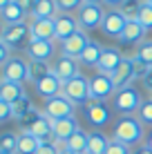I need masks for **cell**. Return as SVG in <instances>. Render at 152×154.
<instances>
[{"instance_id": "cell-31", "label": "cell", "mask_w": 152, "mask_h": 154, "mask_svg": "<svg viewBox=\"0 0 152 154\" xmlns=\"http://www.w3.org/2000/svg\"><path fill=\"white\" fill-rule=\"evenodd\" d=\"M132 58H137V60H141L143 65L152 67V40H143V42H141Z\"/></svg>"}, {"instance_id": "cell-25", "label": "cell", "mask_w": 152, "mask_h": 154, "mask_svg": "<svg viewBox=\"0 0 152 154\" xmlns=\"http://www.w3.org/2000/svg\"><path fill=\"white\" fill-rule=\"evenodd\" d=\"M110 136H105L101 130L90 132V143H87V154H105L107 145H110Z\"/></svg>"}, {"instance_id": "cell-4", "label": "cell", "mask_w": 152, "mask_h": 154, "mask_svg": "<svg viewBox=\"0 0 152 154\" xmlns=\"http://www.w3.org/2000/svg\"><path fill=\"white\" fill-rule=\"evenodd\" d=\"M103 18H105V11H103L101 5H90V2H83V7L78 9L76 20H78V27L83 31H90V29H101Z\"/></svg>"}, {"instance_id": "cell-1", "label": "cell", "mask_w": 152, "mask_h": 154, "mask_svg": "<svg viewBox=\"0 0 152 154\" xmlns=\"http://www.w3.org/2000/svg\"><path fill=\"white\" fill-rule=\"evenodd\" d=\"M112 139L114 141H121L125 145H141L143 141V123L137 119V116H121L116 121L112 130Z\"/></svg>"}, {"instance_id": "cell-24", "label": "cell", "mask_w": 152, "mask_h": 154, "mask_svg": "<svg viewBox=\"0 0 152 154\" xmlns=\"http://www.w3.org/2000/svg\"><path fill=\"white\" fill-rule=\"evenodd\" d=\"M60 11H58V2L56 0H36L34 5V20H40V18H56Z\"/></svg>"}, {"instance_id": "cell-40", "label": "cell", "mask_w": 152, "mask_h": 154, "mask_svg": "<svg viewBox=\"0 0 152 154\" xmlns=\"http://www.w3.org/2000/svg\"><path fill=\"white\" fill-rule=\"evenodd\" d=\"M36 154H60V147L56 145L54 141H43Z\"/></svg>"}, {"instance_id": "cell-5", "label": "cell", "mask_w": 152, "mask_h": 154, "mask_svg": "<svg viewBox=\"0 0 152 154\" xmlns=\"http://www.w3.org/2000/svg\"><path fill=\"white\" fill-rule=\"evenodd\" d=\"M2 40L7 42L11 49H20V47H27L31 40V31L27 23H18V25H5L2 31Z\"/></svg>"}, {"instance_id": "cell-34", "label": "cell", "mask_w": 152, "mask_h": 154, "mask_svg": "<svg viewBox=\"0 0 152 154\" xmlns=\"http://www.w3.org/2000/svg\"><path fill=\"white\" fill-rule=\"evenodd\" d=\"M137 119L143 125H152V98H148V100L141 103V107H139V112H137Z\"/></svg>"}, {"instance_id": "cell-36", "label": "cell", "mask_w": 152, "mask_h": 154, "mask_svg": "<svg viewBox=\"0 0 152 154\" xmlns=\"http://www.w3.org/2000/svg\"><path fill=\"white\" fill-rule=\"evenodd\" d=\"M40 114H43V112H38V109L34 107V109H31V112H29L27 116H23V119L18 121V127H20L23 132H29V130H31V125H34L36 121L40 119Z\"/></svg>"}, {"instance_id": "cell-18", "label": "cell", "mask_w": 152, "mask_h": 154, "mask_svg": "<svg viewBox=\"0 0 152 154\" xmlns=\"http://www.w3.org/2000/svg\"><path fill=\"white\" fill-rule=\"evenodd\" d=\"M112 78H114L116 89H123V87H128V85H132V81H134V58L123 56L121 65H119V69L112 74Z\"/></svg>"}, {"instance_id": "cell-9", "label": "cell", "mask_w": 152, "mask_h": 154, "mask_svg": "<svg viewBox=\"0 0 152 154\" xmlns=\"http://www.w3.org/2000/svg\"><path fill=\"white\" fill-rule=\"evenodd\" d=\"M87 45H90V38H87V34L81 29V31H76L74 36H70L67 40L60 42V54L63 56H70V58H76V60H78Z\"/></svg>"}, {"instance_id": "cell-27", "label": "cell", "mask_w": 152, "mask_h": 154, "mask_svg": "<svg viewBox=\"0 0 152 154\" xmlns=\"http://www.w3.org/2000/svg\"><path fill=\"white\" fill-rule=\"evenodd\" d=\"M101 56H103V47L98 45L96 40H90V45H87L85 51L81 54L78 63H83V65H90V67H96L98 60H101Z\"/></svg>"}, {"instance_id": "cell-22", "label": "cell", "mask_w": 152, "mask_h": 154, "mask_svg": "<svg viewBox=\"0 0 152 154\" xmlns=\"http://www.w3.org/2000/svg\"><path fill=\"white\" fill-rule=\"evenodd\" d=\"M23 96H27L23 83H11V81H2L0 83V98L2 100H7V103L14 105L16 100H20Z\"/></svg>"}, {"instance_id": "cell-3", "label": "cell", "mask_w": 152, "mask_h": 154, "mask_svg": "<svg viewBox=\"0 0 152 154\" xmlns=\"http://www.w3.org/2000/svg\"><path fill=\"white\" fill-rule=\"evenodd\" d=\"M63 96H67L74 105H87V103L92 100L90 78L76 76V78H72V81H67L65 87H63Z\"/></svg>"}, {"instance_id": "cell-35", "label": "cell", "mask_w": 152, "mask_h": 154, "mask_svg": "<svg viewBox=\"0 0 152 154\" xmlns=\"http://www.w3.org/2000/svg\"><path fill=\"white\" fill-rule=\"evenodd\" d=\"M137 20L143 25L145 31L152 29V5H150V2H143V7H141V11H139V16H137Z\"/></svg>"}, {"instance_id": "cell-33", "label": "cell", "mask_w": 152, "mask_h": 154, "mask_svg": "<svg viewBox=\"0 0 152 154\" xmlns=\"http://www.w3.org/2000/svg\"><path fill=\"white\" fill-rule=\"evenodd\" d=\"M31 109H34V103H31V98H29V96H23L20 100H16V103H14V119L20 121L23 116H27Z\"/></svg>"}, {"instance_id": "cell-6", "label": "cell", "mask_w": 152, "mask_h": 154, "mask_svg": "<svg viewBox=\"0 0 152 154\" xmlns=\"http://www.w3.org/2000/svg\"><path fill=\"white\" fill-rule=\"evenodd\" d=\"M90 92H92V100H107L110 96L116 94L114 78L110 76V74L96 72V76L90 78Z\"/></svg>"}, {"instance_id": "cell-53", "label": "cell", "mask_w": 152, "mask_h": 154, "mask_svg": "<svg viewBox=\"0 0 152 154\" xmlns=\"http://www.w3.org/2000/svg\"><path fill=\"white\" fill-rule=\"evenodd\" d=\"M145 2H150V5H152V0H145Z\"/></svg>"}, {"instance_id": "cell-26", "label": "cell", "mask_w": 152, "mask_h": 154, "mask_svg": "<svg viewBox=\"0 0 152 154\" xmlns=\"http://www.w3.org/2000/svg\"><path fill=\"white\" fill-rule=\"evenodd\" d=\"M40 139H36L34 134H29V132H20L18 134V150L16 154H36L40 147Z\"/></svg>"}, {"instance_id": "cell-47", "label": "cell", "mask_w": 152, "mask_h": 154, "mask_svg": "<svg viewBox=\"0 0 152 154\" xmlns=\"http://www.w3.org/2000/svg\"><path fill=\"white\" fill-rule=\"evenodd\" d=\"M9 2H11V0H0V11H2V9H5V7H7V5H9Z\"/></svg>"}, {"instance_id": "cell-12", "label": "cell", "mask_w": 152, "mask_h": 154, "mask_svg": "<svg viewBox=\"0 0 152 154\" xmlns=\"http://www.w3.org/2000/svg\"><path fill=\"white\" fill-rule=\"evenodd\" d=\"M85 114H87V121L94 127H103L112 121V112H110V107L103 100H90L85 105Z\"/></svg>"}, {"instance_id": "cell-10", "label": "cell", "mask_w": 152, "mask_h": 154, "mask_svg": "<svg viewBox=\"0 0 152 154\" xmlns=\"http://www.w3.org/2000/svg\"><path fill=\"white\" fill-rule=\"evenodd\" d=\"M54 25H56V31H54V38L56 40H67L70 36H74L76 31H81V27H78V20H76V16H72V14H58L54 18Z\"/></svg>"}, {"instance_id": "cell-54", "label": "cell", "mask_w": 152, "mask_h": 154, "mask_svg": "<svg viewBox=\"0 0 152 154\" xmlns=\"http://www.w3.org/2000/svg\"><path fill=\"white\" fill-rule=\"evenodd\" d=\"M0 83H2V76H0Z\"/></svg>"}, {"instance_id": "cell-15", "label": "cell", "mask_w": 152, "mask_h": 154, "mask_svg": "<svg viewBox=\"0 0 152 154\" xmlns=\"http://www.w3.org/2000/svg\"><path fill=\"white\" fill-rule=\"evenodd\" d=\"M78 130H81V125H78L76 116L58 119V121H54V141L56 143H65V141H70Z\"/></svg>"}, {"instance_id": "cell-30", "label": "cell", "mask_w": 152, "mask_h": 154, "mask_svg": "<svg viewBox=\"0 0 152 154\" xmlns=\"http://www.w3.org/2000/svg\"><path fill=\"white\" fill-rule=\"evenodd\" d=\"M143 2H145V0H125L121 7H119V11H121L128 20H137L141 7H143Z\"/></svg>"}, {"instance_id": "cell-41", "label": "cell", "mask_w": 152, "mask_h": 154, "mask_svg": "<svg viewBox=\"0 0 152 154\" xmlns=\"http://www.w3.org/2000/svg\"><path fill=\"white\" fill-rule=\"evenodd\" d=\"M148 72H150V67L143 65L141 60H137V58H134V81H137V78H141V81H143V78L148 76Z\"/></svg>"}, {"instance_id": "cell-51", "label": "cell", "mask_w": 152, "mask_h": 154, "mask_svg": "<svg viewBox=\"0 0 152 154\" xmlns=\"http://www.w3.org/2000/svg\"><path fill=\"white\" fill-rule=\"evenodd\" d=\"M2 31H5V27H2V25H0V40H2Z\"/></svg>"}, {"instance_id": "cell-8", "label": "cell", "mask_w": 152, "mask_h": 154, "mask_svg": "<svg viewBox=\"0 0 152 154\" xmlns=\"http://www.w3.org/2000/svg\"><path fill=\"white\" fill-rule=\"evenodd\" d=\"M74 107L76 105L72 103L67 96H54V98H47L45 100V107L43 112L49 116L51 121H58V119H67V116H74Z\"/></svg>"}, {"instance_id": "cell-19", "label": "cell", "mask_w": 152, "mask_h": 154, "mask_svg": "<svg viewBox=\"0 0 152 154\" xmlns=\"http://www.w3.org/2000/svg\"><path fill=\"white\" fill-rule=\"evenodd\" d=\"M29 31H31V38L36 40H54V18H40V20H31L29 23Z\"/></svg>"}, {"instance_id": "cell-14", "label": "cell", "mask_w": 152, "mask_h": 154, "mask_svg": "<svg viewBox=\"0 0 152 154\" xmlns=\"http://www.w3.org/2000/svg\"><path fill=\"white\" fill-rule=\"evenodd\" d=\"M34 87H36V94H40V96L47 100V98L60 96V94H63V87H65V83H63L54 72H51L49 76H45V78H40L38 83H34Z\"/></svg>"}, {"instance_id": "cell-44", "label": "cell", "mask_w": 152, "mask_h": 154, "mask_svg": "<svg viewBox=\"0 0 152 154\" xmlns=\"http://www.w3.org/2000/svg\"><path fill=\"white\" fill-rule=\"evenodd\" d=\"M132 154H152V150L148 145H139L137 150H132Z\"/></svg>"}, {"instance_id": "cell-16", "label": "cell", "mask_w": 152, "mask_h": 154, "mask_svg": "<svg viewBox=\"0 0 152 154\" xmlns=\"http://www.w3.org/2000/svg\"><path fill=\"white\" fill-rule=\"evenodd\" d=\"M29 60H49L54 56V42L51 40H36L31 38L29 45L25 47Z\"/></svg>"}, {"instance_id": "cell-42", "label": "cell", "mask_w": 152, "mask_h": 154, "mask_svg": "<svg viewBox=\"0 0 152 154\" xmlns=\"http://www.w3.org/2000/svg\"><path fill=\"white\" fill-rule=\"evenodd\" d=\"M9 58H11V47L5 40H0V67H5V63H7Z\"/></svg>"}, {"instance_id": "cell-49", "label": "cell", "mask_w": 152, "mask_h": 154, "mask_svg": "<svg viewBox=\"0 0 152 154\" xmlns=\"http://www.w3.org/2000/svg\"><path fill=\"white\" fill-rule=\"evenodd\" d=\"M60 154H76V152H72V150H65V147H60Z\"/></svg>"}, {"instance_id": "cell-45", "label": "cell", "mask_w": 152, "mask_h": 154, "mask_svg": "<svg viewBox=\"0 0 152 154\" xmlns=\"http://www.w3.org/2000/svg\"><path fill=\"white\" fill-rule=\"evenodd\" d=\"M143 85H145V87H148V89H150V92H152V67H150V72H148V76H145V78H143Z\"/></svg>"}, {"instance_id": "cell-32", "label": "cell", "mask_w": 152, "mask_h": 154, "mask_svg": "<svg viewBox=\"0 0 152 154\" xmlns=\"http://www.w3.org/2000/svg\"><path fill=\"white\" fill-rule=\"evenodd\" d=\"M16 150H18V134H14V132H5V134H0V152L16 154Z\"/></svg>"}, {"instance_id": "cell-48", "label": "cell", "mask_w": 152, "mask_h": 154, "mask_svg": "<svg viewBox=\"0 0 152 154\" xmlns=\"http://www.w3.org/2000/svg\"><path fill=\"white\" fill-rule=\"evenodd\" d=\"M85 2H90V5H103L105 0H85Z\"/></svg>"}, {"instance_id": "cell-13", "label": "cell", "mask_w": 152, "mask_h": 154, "mask_svg": "<svg viewBox=\"0 0 152 154\" xmlns=\"http://www.w3.org/2000/svg\"><path fill=\"white\" fill-rule=\"evenodd\" d=\"M51 69H54V74L60 78L63 83H67V81H72V78L81 76V72H78V60H76V58H70V56H63V54L54 60Z\"/></svg>"}, {"instance_id": "cell-17", "label": "cell", "mask_w": 152, "mask_h": 154, "mask_svg": "<svg viewBox=\"0 0 152 154\" xmlns=\"http://www.w3.org/2000/svg\"><path fill=\"white\" fill-rule=\"evenodd\" d=\"M121 60H123V54L119 49H114V47H105L101 60H98V65H96V69L101 74H110V76H112V74L119 69Z\"/></svg>"}, {"instance_id": "cell-29", "label": "cell", "mask_w": 152, "mask_h": 154, "mask_svg": "<svg viewBox=\"0 0 152 154\" xmlns=\"http://www.w3.org/2000/svg\"><path fill=\"white\" fill-rule=\"evenodd\" d=\"M54 72L49 65V60H29V81L31 83H38L40 78L49 76Z\"/></svg>"}, {"instance_id": "cell-43", "label": "cell", "mask_w": 152, "mask_h": 154, "mask_svg": "<svg viewBox=\"0 0 152 154\" xmlns=\"http://www.w3.org/2000/svg\"><path fill=\"white\" fill-rule=\"evenodd\" d=\"M16 2H18V5H20V7H23L27 14H31V11H34V5H36V0H16Z\"/></svg>"}, {"instance_id": "cell-46", "label": "cell", "mask_w": 152, "mask_h": 154, "mask_svg": "<svg viewBox=\"0 0 152 154\" xmlns=\"http://www.w3.org/2000/svg\"><path fill=\"white\" fill-rule=\"evenodd\" d=\"M123 2H125V0H105V5H110V7H114V9H119Z\"/></svg>"}, {"instance_id": "cell-39", "label": "cell", "mask_w": 152, "mask_h": 154, "mask_svg": "<svg viewBox=\"0 0 152 154\" xmlns=\"http://www.w3.org/2000/svg\"><path fill=\"white\" fill-rule=\"evenodd\" d=\"M56 2H58V11L67 14V11H72V9H81L85 0H56Z\"/></svg>"}, {"instance_id": "cell-11", "label": "cell", "mask_w": 152, "mask_h": 154, "mask_svg": "<svg viewBox=\"0 0 152 154\" xmlns=\"http://www.w3.org/2000/svg\"><path fill=\"white\" fill-rule=\"evenodd\" d=\"M125 25H128V18L119 11V9H112V11L105 14V18H103V25H101V31L110 38H119V36L123 34Z\"/></svg>"}, {"instance_id": "cell-21", "label": "cell", "mask_w": 152, "mask_h": 154, "mask_svg": "<svg viewBox=\"0 0 152 154\" xmlns=\"http://www.w3.org/2000/svg\"><path fill=\"white\" fill-rule=\"evenodd\" d=\"M29 134H34L36 139H40V141H49L51 136H54V121L43 112V114H40V119L31 125Z\"/></svg>"}, {"instance_id": "cell-20", "label": "cell", "mask_w": 152, "mask_h": 154, "mask_svg": "<svg viewBox=\"0 0 152 154\" xmlns=\"http://www.w3.org/2000/svg\"><path fill=\"white\" fill-rule=\"evenodd\" d=\"M143 36H145L143 25H141L139 20H128V25H125L123 34L119 36V40H121L123 45H141Z\"/></svg>"}, {"instance_id": "cell-52", "label": "cell", "mask_w": 152, "mask_h": 154, "mask_svg": "<svg viewBox=\"0 0 152 154\" xmlns=\"http://www.w3.org/2000/svg\"><path fill=\"white\" fill-rule=\"evenodd\" d=\"M0 154H11V152H0Z\"/></svg>"}, {"instance_id": "cell-7", "label": "cell", "mask_w": 152, "mask_h": 154, "mask_svg": "<svg viewBox=\"0 0 152 154\" xmlns=\"http://www.w3.org/2000/svg\"><path fill=\"white\" fill-rule=\"evenodd\" d=\"M2 81H11V83H25L29 81V63L20 56H11L2 67Z\"/></svg>"}, {"instance_id": "cell-23", "label": "cell", "mask_w": 152, "mask_h": 154, "mask_svg": "<svg viewBox=\"0 0 152 154\" xmlns=\"http://www.w3.org/2000/svg\"><path fill=\"white\" fill-rule=\"evenodd\" d=\"M25 16H27V11H25L23 7H20L16 0H11V2L7 5V7L0 11V18H2L5 25H18V23H25Z\"/></svg>"}, {"instance_id": "cell-37", "label": "cell", "mask_w": 152, "mask_h": 154, "mask_svg": "<svg viewBox=\"0 0 152 154\" xmlns=\"http://www.w3.org/2000/svg\"><path fill=\"white\" fill-rule=\"evenodd\" d=\"M105 154H132V147L130 145H125V143H121V141H110V145H107V150H105Z\"/></svg>"}, {"instance_id": "cell-28", "label": "cell", "mask_w": 152, "mask_h": 154, "mask_svg": "<svg viewBox=\"0 0 152 154\" xmlns=\"http://www.w3.org/2000/svg\"><path fill=\"white\" fill-rule=\"evenodd\" d=\"M87 143H90V134L83 132V130H78L70 141L63 143V147H65V150L76 152V154H87Z\"/></svg>"}, {"instance_id": "cell-38", "label": "cell", "mask_w": 152, "mask_h": 154, "mask_svg": "<svg viewBox=\"0 0 152 154\" xmlns=\"http://www.w3.org/2000/svg\"><path fill=\"white\" fill-rule=\"evenodd\" d=\"M14 119V105L0 98V123H7Z\"/></svg>"}, {"instance_id": "cell-50", "label": "cell", "mask_w": 152, "mask_h": 154, "mask_svg": "<svg viewBox=\"0 0 152 154\" xmlns=\"http://www.w3.org/2000/svg\"><path fill=\"white\" fill-rule=\"evenodd\" d=\"M145 145H148L150 150H152V132H150V136H148V143H145Z\"/></svg>"}, {"instance_id": "cell-2", "label": "cell", "mask_w": 152, "mask_h": 154, "mask_svg": "<svg viewBox=\"0 0 152 154\" xmlns=\"http://www.w3.org/2000/svg\"><path fill=\"white\" fill-rule=\"evenodd\" d=\"M141 103H143V100H141V94L132 85H128V87H123V89H116V94L112 96V105L121 116H132L134 112H139Z\"/></svg>"}]
</instances>
